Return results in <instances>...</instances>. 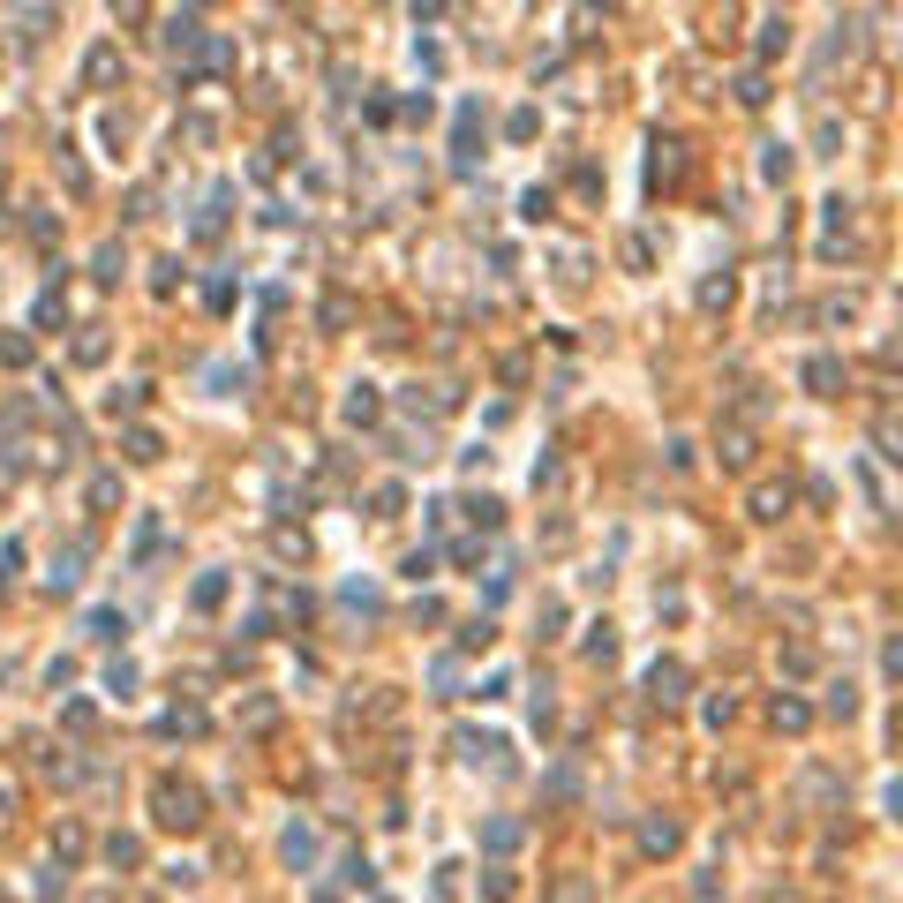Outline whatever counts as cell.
Here are the masks:
<instances>
[{
	"label": "cell",
	"mask_w": 903,
	"mask_h": 903,
	"mask_svg": "<svg viewBox=\"0 0 903 903\" xmlns=\"http://www.w3.org/2000/svg\"><path fill=\"white\" fill-rule=\"evenodd\" d=\"M158 821H166V828H196V821H203V798L188 790V783H166V790H158Z\"/></svg>",
	"instance_id": "6da1fadb"
},
{
	"label": "cell",
	"mask_w": 903,
	"mask_h": 903,
	"mask_svg": "<svg viewBox=\"0 0 903 903\" xmlns=\"http://www.w3.org/2000/svg\"><path fill=\"white\" fill-rule=\"evenodd\" d=\"M678 844V821H647V851H670Z\"/></svg>",
	"instance_id": "7a4b0ae2"
}]
</instances>
